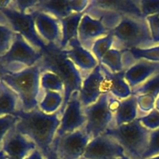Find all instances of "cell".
I'll list each match as a JSON object with an SVG mask.
<instances>
[{
    "mask_svg": "<svg viewBox=\"0 0 159 159\" xmlns=\"http://www.w3.org/2000/svg\"><path fill=\"white\" fill-rule=\"evenodd\" d=\"M90 4L102 9H110L118 12L123 16H134L141 17L142 14L140 8V1H130V0H99L91 1ZM145 19V18H144Z\"/></svg>",
    "mask_w": 159,
    "mask_h": 159,
    "instance_id": "20",
    "label": "cell"
},
{
    "mask_svg": "<svg viewBox=\"0 0 159 159\" xmlns=\"http://www.w3.org/2000/svg\"><path fill=\"white\" fill-rule=\"evenodd\" d=\"M103 82L104 75L101 70L100 64L99 63L82 82V89L79 93V100L83 108L96 102L103 93Z\"/></svg>",
    "mask_w": 159,
    "mask_h": 159,
    "instance_id": "14",
    "label": "cell"
},
{
    "mask_svg": "<svg viewBox=\"0 0 159 159\" xmlns=\"http://www.w3.org/2000/svg\"><path fill=\"white\" fill-rule=\"evenodd\" d=\"M140 8L142 16H148L159 13V0H141Z\"/></svg>",
    "mask_w": 159,
    "mask_h": 159,
    "instance_id": "33",
    "label": "cell"
},
{
    "mask_svg": "<svg viewBox=\"0 0 159 159\" xmlns=\"http://www.w3.org/2000/svg\"><path fill=\"white\" fill-rule=\"evenodd\" d=\"M109 96L110 93H102L96 102L83 108L86 116L83 128L91 140L105 133L113 120V113L108 108Z\"/></svg>",
    "mask_w": 159,
    "mask_h": 159,
    "instance_id": "8",
    "label": "cell"
},
{
    "mask_svg": "<svg viewBox=\"0 0 159 159\" xmlns=\"http://www.w3.org/2000/svg\"><path fill=\"white\" fill-rule=\"evenodd\" d=\"M113 35L112 32H110L107 35L97 39L93 43L91 51L99 63L107 51L113 48Z\"/></svg>",
    "mask_w": 159,
    "mask_h": 159,
    "instance_id": "27",
    "label": "cell"
},
{
    "mask_svg": "<svg viewBox=\"0 0 159 159\" xmlns=\"http://www.w3.org/2000/svg\"><path fill=\"white\" fill-rule=\"evenodd\" d=\"M58 113L48 114L39 107L29 112L21 109L15 115L18 117L15 129L33 141L44 156L51 148L61 125Z\"/></svg>",
    "mask_w": 159,
    "mask_h": 159,
    "instance_id": "1",
    "label": "cell"
},
{
    "mask_svg": "<svg viewBox=\"0 0 159 159\" xmlns=\"http://www.w3.org/2000/svg\"><path fill=\"white\" fill-rule=\"evenodd\" d=\"M8 74H11L9 68L0 61V82L2 81V79Z\"/></svg>",
    "mask_w": 159,
    "mask_h": 159,
    "instance_id": "39",
    "label": "cell"
},
{
    "mask_svg": "<svg viewBox=\"0 0 159 159\" xmlns=\"http://www.w3.org/2000/svg\"><path fill=\"white\" fill-rule=\"evenodd\" d=\"M100 66L104 75L102 93H111L116 98L124 99L132 96L131 89L124 79L126 71L124 70L120 72L113 73L102 64H100Z\"/></svg>",
    "mask_w": 159,
    "mask_h": 159,
    "instance_id": "18",
    "label": "cell"
},
{
    "mask_svg": "<svg viewBox=\"0 0 159 159\" xmlns=\"http://www.w3.org/2000/svg\"><path fill=\"white\" fill-rule=\"evenodd\" d=\"M84 12H73L67 17L58 20L61 26V49H65L71 39L79 38V27Z\"/></svg>",
    "mask_w": 159,
    "mask_h": 159,
    "instance_id": "22",
    "label": "cell"
},
{
    "mask_svg": "<svg viewBox=\"0 0 159 159\" xmlns=\"http://www.w3.org/2000/svg\"><path fill=\"white\" fill-rule=\"evenodd\" d=\"M159 73V62L141 60L125 71L126 82L133 89Z\"/></svg>",
    "mask_w": 159,
    "mask_h": 159,
    "instance_id": "19",
    "label": "cell"
},
{
    "mask_svg": "<svg viewBox=\"0 0 159 159\" xmlns=\"http://www.w3.org/2000/svg\"><path fill=\"white\" fill-rule=\"evenodd\" d=\"M85 123L86 116L79 100V93L75 92L70 97L68 105L62 113L61 125L55 137H61L83 128Z\"/></svg>",
    "mask_w": 159,
    "mask_h": 159,
    "instance_id": "10",
    "label": "cell"
},
{
    "mask_svg": "<svg viewBox=\"0 0 159 159\" xmlns=\"http://www.w3.org/2000/svg\"><path fill=\"white\" fill-rule=\"evenodd\" d=\"M137 96L138 107L143 112H149L154 110L156 98L151 94L138 95Z\"/></svg>",
    "mask_w": 159,
    "mask_h": 159,
    "instance_id": "35",
    "label": "cell"
},
{
    "mask_svg": "<svg viewBox=\"0 0 159 159\" xmlns=\"http://www.w3.org/2000/svg\"><path fill=\"white\" fill-rule=\"evenodd\" d=\"M110 32L111 30L102 22L84 13L79 24V40L81 44L89 51L92 49L93 43L99 37H104Z\"/></svg>",
    "mask_w": 159,
    "mask_h": 159,
    "instance_id": "16",
    "label": "cell"
},
{
    "mask_svg": "<svg viewBox=\"0 0 159 159\" xmlns=\"http://www.w3.org/2000/svg\"><path fill=\"white\" fill-rule=\"evenodd\" d=\"M63 51L77 68L83 71H93L99 65L93 54L81 44L79 38L71 39Z\"/></svg>",
    "mask_w": 159,
    "mask_h": 159,
    "instance_id": "17",
    "label": "cell"
},
{
    "mask_svg": "<svg viewBox=\"0 0 159 159\" xmlns=\"http://www.w3.org/2000/svg\"><path fill=\"white\" fill-rule=\"evenodd\" d=\"M122 60L124 69H127L133 66L136 61L141 60L159 62V45L150 48H133L122 51Z\"/></svg>",
    "mask_w": 159,
    "mask_h": 159,
    "instance_id": "21",
    "label": "cell"
},
{
    "mask_svg": "<svg viewBox=\"0 0 159 159\" xmlns=\"http://www.w3.org/2000/svg\"><path fill=\"white\" fill-rule=\"evenodd\" d=\"M155 109L159 111V97L157 98L156 101H155Z\"/></svg>",
    "mask_w": 159,
    "mask_h": 159,
    "instance_id": "43",
    "label": "cell"
},
{
    "mask_svg": "<svg viewBox=\"0 0 159 159\" xmlns=\"http://www.w3.org/2000/svg\"><path fill=\"white\" fill-rule=\"evenodd\" d=\"M7 159H19V158H8Z\"/></svg>",
    "mask_w": 159,
    "mask_h": 159,
    "instance_id": "47",
    "label": "cell"
},
{
    "mask_svg": "<svg viewBox=\"0 0 159 159\" xmlns=\"http://www.w3.org/2000/svg\"><path fill=\"white\" fill-rule=\"evenodd\" d=\"M2 82H0V94L2 93Z\"/></svg>",
    "mask_w": 159,
    "mask_h": 159,
    "instance_id": "44",
    "label": "cell"
},
{
    "mask_svg": "<svg viewBox=\"0 0 159 159\" xmlns=\"http://www.w3.org/2000/svg\"><path fill=\"white\" fill-rule=\"evenodd\" d=\"M151 132L137 118L129 124L108 128L104 134L114 139L130 159H142L148 146Z\"/></svg>",
    "mask_w": 159,
    "mask_h": 159,
    "instance_id": "5",
    "label": "cell"
},
{
    "mask_svg": "<svg viewBox=\"0 0 159 159\" xmlns=\"http://www.w3.org/2000/svg\"><path fill=\"white\" fill-rule=\"evenodd\" d=\"M34 14L36 29L40 37L47 43H52L60 47L61 40V26L60 21L55 17L45 12L33 11Z\"/></svg>",
    "mask_w": 159,
    "mask_h": 159,
    "instance_id": "15",
    "label": "cell"
},
{
    "mask_svg": "<svg viewBox=\"0 0 159 159\" xmlns=\"http://www.w3.org/2000/svg\"><path fill=\"white\" fill-rule=\"evenodd\" d=\"M111 32L114 40L113 48L120 51L157 46L152 40L148 23L144 18L124 16Z\"/></svg>",
    "mask_w": 159,
    "mask_h": 159,
    "instance_id": "3",
    "label": "cell"
},
{
    "mask_svg": "<svg viewBox=\"0 0 159 159\" xmlns=\"http://www.w3.org/2000/svg\"><path fill=\"white\" fill-rule=\"evenodd\" d=\"M90 141L91 138L82 128L61 137H55L51 148L61 159H80Z\"/></svg>",
    "mask_w": 159,
    "mask_h": 159,
    "instance_id": "9",
    "label": "cell"
},
{
    "mask_svg": "<svg viewBox=\"0 0 159 159\" xmlns=\"http://www.w3.org/2000/svg\"><path fill=\"white\" fill-rule=\"evenodd\" d=\"M7 158H8L7 155H6L2 151H1V152H0V159H7Z\"/></svg>",
    "mask_w": 159,
    "mask_h": 159,
    "instance_id": "42",
    "label": "cell"
},
{
    "mask_svg": "<svg viewBox=\"0 0 159 159\" xmlns=\"http://www.w3.org/2000/svg\"><path fill=\"white\" fill-rule=\"evenodd\" d=\"M121 101H119L116 98L112 97L111 96H109V102H108V108L109 110L112 113H116L117 110H119L120 107Z\"/></svg>",
    "mask_w": 159,
    "mask_h": 159,
    "instance_id": "38",
    "label": "cell"
},
{
    "mask_svg": "<svg viewBox=\"0 0 159 159\" xmlns=\"http://www.w3.org/2000/svg\"><path fill=\"white\" fill-rule=\"evenodd\" d=\"M41 86L45 91L64 93V85L60 78L52 72H44L40 79Z\"/></svg>",
    "mask_w": 159,
    "mask_h": 159,
    "instance_id": "29",
    "label": "cell"
},
{
    "mask_svg": "<svg viewBox=\"0 0 159 159\" xmlns=\"http://www.w3.org/2000/svg\"><path fill=\"white\" fill-rule=\"evenodd\" d=\"M115 159H130L128 158V157H127L126 155H124V156L121 157V158H115Z\"/></svg>",
    "mask_w": 159,
    "mask_h": 159,
    "instance_id": "45",
    "label": "cell"
},
{
    "mask_svg": "<svg viewBox=\"0 0 159 159\" xmlns=\"http://www.w3.org/2000/svg\"><path fill=\"white\" fill-rule=\"evenodd\" d=\"M159 155V128L152 130L149 144L142 159H148Z\"/></svg>",
    "mask_w": 159,
    "mask_h": 159,
    "instance_id": "32",
    "label": "cell"
},
{
    "mask_svg": "<svg viewBox=\"0 0 159 159\" xmlns=\"http://www.w3.org/2000/svg\"><path fill=\"white\" fill-rule=\"evenodd\" d=\"M144 127L149 130H156L159 128V111L156 109L150 112L147 116L138 118Z\"/></svg>",
    "mask_w": 159,
    "mask_h": 159,
    "instance_id": "34",
    "label": "cell"
},
{
    "mask_svg": "<svg viewBox=\"0 0 159 159\" xmlns=\"http://www.w3.org/2000/svg\"><path fill=\"white\" fill-rule=\"evenodd\" d=\"M15 36L16 33L9 26L0 23V57L7 52Z\"/></svg>",
    "mask_w": 159,
    "mask_h": 159,
    "instance_id": "30",
    "label": "cell"
},
{
    "mask_svg": "<svg viewBox=\"0 0 159 159\" xmlns=\"http://www.w3.org/2000/svg\"><path fill=\"white\" fill-rule=\"evenodd\" d=\"M43 157H44L45 159H61L58 156H57V154L55 153V152H54L52 148L50 149L49 152H48Z\"/></svg>",
    "mask_w": 159,
    "mask_h": 159,
    "instance_id": "41",
    "label": "cell"
},
{
    "mask_svg": "<svg viewBox=\"0 0 159 159\" xmlns=\"http://www.w3.org/2000/svg\"><path fill=\"white\" fill-rule=\"evenodd\" d=\"M41 57V51L34 48L24 37L16 33L10 48L6 54L0 57V61L11 73H15L36 65Z\"/></svg>",
    "mask_w": 159,
    "mask_h": 159,
    "instance_id": "7",
    "label": "cell"
},
{
    "mask_svg": "<svg viewBox=\"0 0 159 159\" xmlns=\"http://www.w3.org/2000/svg\"><path fill=\"white\" fill-rule=\"evenodd\" d=\"M38 0H16L10 1V6L23 13H29L34 9Z\"/></svg>",
    "mask_w": 159,
    "mask_h": 159,
    "instance_id": "36",
    "label": "cell"
},
{
    "mask_svg": "<svg viewBox=\"0 0 159 159\" xmlns=\"http://www.w3.org/2000/svg\"><path fill=\"white\" fill-rule=\"evenodd\" d=\"M40 74L36 65L6 75L2 79V82L16 93L24 111H31L39 107Z\"/></svg>",
    "mask_w": 159,
    "mask_h": 159,
    "instance_id": "4",
    "label": "cell"
},
{
    "mask_svg": "<svg viewBox=\"0 0 159 159\" xmlns=\"http://www.w3.org/2000/svg\"><path fill=\"white\" fill-rule=\"evenodd\" d=\"M25 159H43V155L38 149H35Z\"/></svg>",
    "mask_w": 159,
    "mask_h": 159,
    "instance_id": "40",
    "label": "cell"
},
{
    "mask_svg": "<svg viewBox=\"0 0 159 159\" xmlns=\"http://www.w3.org/2000/svg\"><path fill=\"white\" fill-rule=\"evenodd\" d=\"M0 23H5L14 32L20 34L36 49L42 51L47 47L48 43L37 32L33 12L23 13L10 5L6 7H0Z\"/></svg>",
    "mask_w": 159,
    "mask_h": 159,
    "instance_id": "6",
    "label": "cell"
},
{
    "mask_svg": "<svg viewBox=\"0 0 159 159\" xmlns=\"http://www.w3.org/2000/svg\"><path fill=\"white\" fill-rule=\"evenodd\" d=\"M99 64L103 65L113 73L120 72L124 70L123 65L122 52L114 48H111L110 51H107V54L102 57Z\"/></svg>",
    "mask_w": 159,
    "mask_h": 159,
    "instance_id": "26",
    "label": "cell"
},
{
    "mask_svg": "<svg viewBox=\"0 0 159 159\" xmlns=\"http://www.w3.org/2000/svg\"><path fill=\"white\" fill-rule=\"evenodd\" d=\"M150 29L152 40L155 43H159V13L149 16L146 18Z\"/></svg>",
    "mask_w": 159,
    "mask_h": 159,
    "instance_id": "37",
    "label": "cell"
},
{
    "mask_svg": "<svg viewBox=\"0 0 159 159\" xmlns=\"http://www.w3.org/2000/svg\"><path fill=\"white\" fill-rule=\"evenodd\" d=\"M80 159H85V158H84V157H82V158H81Z\"/></svg>",
    "mask_w": 159,
    "mask_h": 159,
    "instance_id": "48",
    "label": "cell"
},
{
    "mask_svg": "<svg viewBox=\"0 0 159 159\" xmlns=\"http://www.w3.org/2000/svg\"><path fill=\"white\" fill-rule=\"evenodd\" d=\"M21 109V103L16 93L3 82L2 91L0 94V116L6 115L15 116Z\"/></svg>",
    "mask_w": 159,
    "mask_h": 159,
    "instance_id": "23",
    "label": "cell"
},
{
    "mask_svg": "<svg viewBox=\"0 0 159 159\" xmlns=\"http://www.w3.org/2000/svg\"><path fill=\"white\" fill-rule=\"evenodd\" d=\"M18 117L14 115H6L0 116V152L2 150V144L8 133L16 125Z\"/></svg>",
    "mask_w": 159,
    "mask_h": 159,
    "instance_id": "31",
    "label": "cell"
},
{
    "mask_svg": "<svg viewBox=\"0 0 159 159\" xmlns=\"http://www.w3.org/2000/svg\"><path fill=\"white\" fill-rule=\"evenodd\" d=\"M89 4V2L86 0H38L37 4L31 12H45L57 20H61L73 12H84Z\"/></svg>",
    "mask_w": 159,
    "mask_h": 159,
    "instance_id": "12",
    "label": "cell"
},
{
    "mask_svg": "<svg viewBox=\"0 0 159 159\" xmlns=\"http://www.w3.org/2000/svg\"><path fill=\"white\" fill-rule=\"evenodd\" d=\"M132 95L138 96L142 94H151L157 99L159 95V73L141 84L137 88L131 89Z\"/></svg>",
    "mask_w": 159,
    "mask_h": 159,
    "instance_id": "28",
    "label": "cell"
},
{
    "mask_svg": "<svg viewBox=\"0 0 159 159\" xmlns=\"http://www.w3.org/2000/svg\"><path fill=\"white\" fill-rule=\"evenodd\" d=\"M137 108L138 102L137 96L134 95L121 101L120 107L115 114L116 127L134 120L137 116Z\"/></svg>",
    "mask_w": 159,
    "mask_h": 159,
    "instance_id": "24",
    "label": "cell"
},
{
    "mask_svg": "<svg viewBox=\"0 0 159 159\" xmlns=\"http://www.w3.org/2000/svg\"><path fill=\"white\" fill-rule=\"evenodd\" d=\"M124 155L123 148L114 139L102 134L89 141L83 157L85 159H115Z\"/></svg>",
    "mask_w": 159,
    "mask_h": 159,
    "instance_id": "11",
    "label": "cell"
},
{
    "mask_svg": "<svg viewBox=\"0 0 159 159\" xmlns=\"http://www.w3.org/2000/svg\"><path fill=\"white\" fill-rule=\"evenodd\" d=\"M41 52L42 57L37 63L40 73H54L60 78L63 83L64 100L59 112L63 113L72 93H80L82 89L83 81L81 72L57 45L48 43Z\"/></svg>",
    "mask_w": 159,
    "mask_h": 159,
    "instance_id": "2",
    "label": "cell"
},
{
    "mask_svg": "<svg viewBox=\"0 0 159 159\" xmlns=\"http://www.w3.org/2000/svg\"><path fill=\"white\" fill-rule=\"evenodd\" d=\"M148 159H159V155H158V156H155V157H153V158H148Z\"/></svg>",
    "mask_w": 159,
    "mask_h": 159,
    "instance_id": "46",
    "label": "cell"
},
{
    "mask_svg": "<svg viewBox=\"0 0 159 159\" xmlns=\"http://www.w3.org/2000/svg\"><path fill=\"white\" fill-rule=\"evenodd\" d=\"M64 98L60 93L46 91L43 99L39 103V108L45 113L52 114L63 103Z\"/></svg>",
    "mask_w": 159,
    "mask_h": 159,
    "instance_id": "25",
    "label": "cell"
},
{
    "mask_svg": "<svg viewBox=\"0 0 159 159\" xmlns=\"http://www.w3.org/2000/svg\"><path fill=\"white\" fill-rule=\"evenodd\" d=\"M37 148L36 144L26 137L17 132L14 126L5 138L1 151L8 158L25 159Z\"/></svg>",
    "mask_w": 159,
    "mask_h": 159,
    "instance_id": "13",
    "label": "cell"
}]
</instances>
